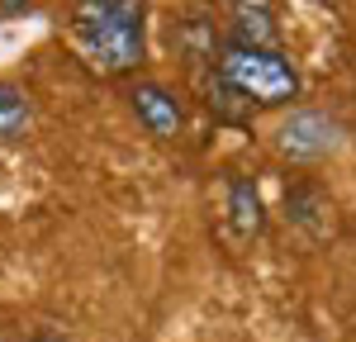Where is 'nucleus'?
Segmentation results:
<instances>
[{
	"label": "nucleus",
	"mask_w": 356,
	"mask_h": 342,
	"mask_svg": "<svg viewBox=\"0 0 356 342\" xmlns=\"http://www.w3.org/2000/svg\"><path fill=\"white\" fill-rule=\"evenodd\" d=\"M228 219L238 228V238H261L266 233V209H261V195L247 176L228 181Z\"/></svg>",
	"instance_id": "nucleus-6"
},
{
	"label": "nucleus",
	"mask_w": 356,
	"mask_h": 342,
	"mask_svg": "<svg viewBox=\"0 0 356 342\" xmlns=\"http://www.w3.org/2000/svg\"><path fill=\"white\" fill-rule=\"evenodd\" d=\"M285 214L309 238H323V228H328V200L318 195V186H295V190H285Z\"/></svg>",
	"instance_id": "nucleus-7"
},
{
	"label": "nucleus",
	"mask_w": 356,
	"mask_h": 342,
	"mask_svg": "<svg viewBox=\"0 0 356 342\" xmlns=\"http://www.w3.org/2000/svg\"><path fill=\"white\" fill-rule=\"evenodd\" d=\"M0 5H5V10H19V5H29V0H0Z\"/></svg>",
	"instance_id": "nucleus-9"
},
{
	"label": "nucleus",
	"mask_w": 356,
	"mask_h": 342,
	"mask_svg": "<svg viewBox=\"0 0 356 342\" xmlns=\"http://www.w3.org/2000/svg\"><path fill=\"white\" fill-rule=\"evenodd\" d=\"M233 38L247 48H275L280 53V28H275V0H228Z\"/></svg>",
	"instance_id": "nucleus-5"
},
{
	"label": "nucleus",
	"mask_w": 356,
	"mask_h": 342,
	"mask_svg": "<svg viewBox=\"0 0 356 342\" xmlns=\"http://www.w3.org/2000/svg\"><path fill=\"white\" fill-rule=\"evenodd\" d=\"M129 105H134L138 124L152 133V138H176L186 129V110L176 100V90H166L162 81H138L129 90Z\"/></svg>",
	"instance_id": "nucleus-4"
},
{
	"label": "nucleus",
	"mask_w": 356,
	"mask_h": 342,
	"mask_svg": "<svg viewBox=\"0 0 356 342\" xmlns=\"http://www.w3.org/2000/svg\"><path fill=\"white\" fill-rule=\"evenodd\" d=\"M342 124L323 110H290L275 129V152L290 162H323L332 152H342Z\"/></svg>",
	"instance_id": "nucleus-3"
},
{
	"label": "nucleus",
	"mask_w": 356,
	"mask_h": 342,
	"mask_svg": "<svg viewBox=\"0 0 356 342\" xmlns=\"http://www.w3.org/2000/svg\"><path fill=\"white\" fill-rule=\"evenodd\" d=\"M214 76H219L247 110L261 105V110H275V105H290L300 95V72L295 62L275 48H247L238 38H228L219 48V62H214Z\"/></svg>",
	"instance_id": "nucleus-2"
},
{
	"label": "nucleus",
	"mask_w": 356,
	"mask_h": 342,
	"mask_svg": "<svg viewBox=\"0 0 356 342\" xmlns=\"http://www.w3.org/2000/svg\"><path fill=\"white\" fill-rule=\"evenodd\" d=\"M29 119H33V105H29V95L19 86L0 81V138H19L29 129Z\"/></svg>",
	"instance_id": "nucleus-8"
},
{
	"label": "nucleus",
	"mask_w": 356,
	"mask_h": 342,
	"mask_svg": "<svg viewBox=\"0 0 356 342\" xmlns=\"http://www.w3.org/2000/svg\"><path fill=\"white\" fill-rule=\"evenodd\" d=\"M143 19H147V0H76L72 10L76 43L110 76H129L143 67L147 57Z\"/></svg>",
	"instance_id": "nucleus-1"
}]
</instances>
